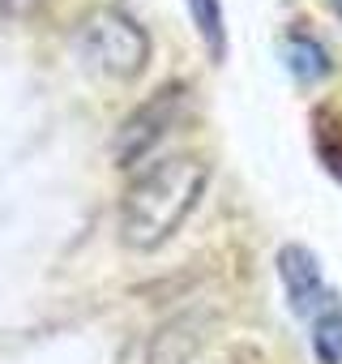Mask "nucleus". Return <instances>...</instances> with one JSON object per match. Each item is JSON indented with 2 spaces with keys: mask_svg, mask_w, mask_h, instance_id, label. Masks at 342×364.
<instances>
[{
  "mask_svg": "<svg viewBox=\"0 0 342 364\" xmlns=\"http://www.w3.org/2000/svg\"><path fill=\"white\" fill-rule=\"evenodd\" d=\"M210 185V163L202 154H171L150 163L120 202V236L128 249L150 253L180 232Z\"/></svg>",
  "mask_w": 342,
  "mask_h": 364,
  "instance_id": "f257e3e1",
  "label": "nucleus"
},
{
  "mask_svg": "<svg viewBox=\"0 0 342 364\" xmlns=\"http://www.w3.org/2000/svg\"><path fill=\"white\" fill-rule=\"evenodd\" d=\"M77 56L103 77L133 82L150 60V35L124 9H99L77 31Z\"/></svg>",
  "mask_w": 342,
  "mask_h": 364,
  "instance_id": "f03ea898",
  "label": "nucleus"
},
{
  "mask_svg": "<svg viewBox=\"0 0 342 364\" xmlns=\"http://www.w3.org/2000/svg\"><path fill=\"white\" fill-rule=\"evenodd\" d=\"M184 107H189V86H184V82H171V86L154 90V95L120 124V133H116V163H120V167L141 163L171 129L180 124Z\"/></svg>",
  "mask_w": 342,
  "mask_h": 364,
  "instance_id": "7ed1b4c3",
  "label": "nucleus"
},
{
  "mask_svg": "<svg viewBox=\"0 0 342 364\" xmlns=\"http://www.w3.org/2000/svg\"><path fill=\"white\" fill-rule=\"evenodd\" d=\"M278 279H282V291H287V304L295 317H316L325 304H329V287H325V274H321V257L308 249V245H282L278 257Z\"/></svg>",
  "mask_w": 342,
  "mask_h": 364,
  "instance_id": "20e7f679",
  "label": "nucleus"
},
{
  "mask_svg": "<svg viewBox=\"0 0 342 364\" xmlns=\"http://www.w3.org/2000/svg\"><path fill=\"white\" fill-rule=\"evenodd\" d=\"M278 56H282V69H287L299 86H321V82H329V73H333L329 48H325L316 35H308L304 26H291V31L278 39Z\"/></svg>",
  "mask_w": 342,
  "mask_h": 364,
  "instance_id": "39448f33",
  "label": "nucleus"
},
{
  "mask_svg": "<svg viewBox=\"0 0 342 364\" xmlns=\"http://www.w3.org/2000/svg\"><path fill=\"white\" fill-rule=\"evenodd\" d=\"M312 150L333 180H342V107H321L312 116Z\"/></svg>",
  "mask_w": 342,
  "mask_h": 364,
  "instance_id": "423d86ee",
  "label": "nucleus"
},
{
  "mask_svg": "<svg viewBox=\"0 0 342 364\" xmlns=\"http://www.w3.org/2000/svg\"><path fill=\"white\" fill-rule=\"evenodd\" d=\"M308 343H312V355L321 364H342V300L338 296H329V304L312 317Z\"/></svg>",
  "mask_w": 342,
  "mask_h": 364,
  "instance_id": "0eeeda50",
  "label": "nucleus"
},
{
  "mask_svg": "<svg viewBox=\"0 0 342 364\" xmlns=\"http://www.w3.org/2000/svg\"><path fill=\"white\" fill-rule=\"evenodd\" d=\"M184 5H189V14H193V26H197L206 52H210L214 60H223V56H227V22H223V5H219V0H184Z\"/></svg>",
  "mask_w": 342,
  "mask_h": 364,
  "instance_id": "6e6552de",
  "label": "nucleus"
},
{
  "mask_svg": "<svg viewBox=\"0 0 342 364\" xmlns=\"http://www.w3.org/2000/svg\"><path fill=\"white\" fill-rule=\"evenodd\" d=\"M329 9L338 14V22H342V0H329Z\"/></svg>",
  "mask_w": 342,
  "mask_h": 364,
  "instance_id": "1a4fd4ad",
  "label": "nucleus"
}]
</instances>
